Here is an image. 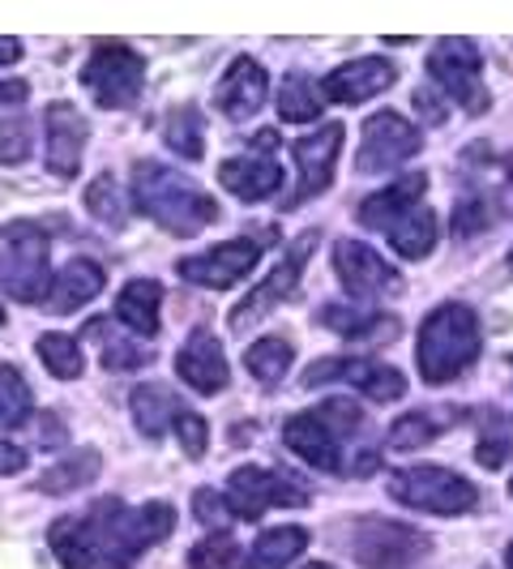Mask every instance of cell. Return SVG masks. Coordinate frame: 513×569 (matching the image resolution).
<instances>
[{
  "label": "cell",
  "instance_id": "35",
  "mask_svg": "<svg viewBox=\"0 0 513 569\" xmlns=\"http://www.w3.org/2000/svg\"><path fill=\"white\" fill-rule=\"evenodd\" d=\"M39 360H43V369H52V377L60 381H73V377H82V347L69 339V335H43L39 339Z\"/></svg>",
  "mask_w": 513,
  "mask_h": 569
},
{
  "label": "cell",
  "instance_id": "9",
  "mask_svg": "<svg viewBox=\"0 0 513 569\" xmlns=\"http://www.w3.org/2000/svg\"><path fill=\"white\" fill-rule=\"evenodd\" d=\"M420 129L399 112H376L364 120V133H360V150H355V171L360 176H381V171L402 168L406 159L420 154Z\"/></svg>",
  "mask_w": 513,
  "mask_h": 569
},
{
  "label": "cell",
  "instance_id": "50",
  "mask_svg": "<svg viewBox=\"0 0 513 569\" xmlns=\"http://www.w3.org/2000/svg\"><path fill=\"white\" fill-rule=\"evenodd\" d=\"M510 270H513V253H510Z\"/></svg>",
  "mask_w": 513,
  "mask_h": 569
},
{
  "label": "cell",
  "instance_id": "19",
  "mask_svg": "<svg viewBox=\"0 0 513 569\" xmlns=\"http://www.w3.org/2000/svg\"><path fill=\"white\" fill-rule=\"evenodd\" d=\"M399 82V69L385 57H360L351 64H339L330 78H325V99L342 103V108H355L372 94H385L390 86Z\"/></svg>",
  "mask_w": 513,
  "mask_h": 569
},
{
  "label": "cell",
  "instance_id": "26",
  "mask_svg": "<svg viewBox=\"0 0 513 569\" xmlns=\"http://www.w3.org/2000/svg\"><path fill=\"white\" fill-rule=\"evenodd\" d=\"M129 411H133V425L142 437L150 441H159L171 425H175V411H180V402L171 399L163 386H138L133 390V399H129Z\"/></svg>",
  "mask_w": 513,
  "mask_h": 569
},
{
  "label": "cell",
  "instance_id": "27",
  "mask_svg": "<svg viewBox=\"0 0 513 569\" xmlns=\"http://www.w3.org/2000/svg\"><path fill=\"white\" fill-rule=\"evenodd\" d=\"M309 548V531L304 527H274L261 531L249 552V569H286L300 552Z\"/></svg>",
  "mask_w": 513,
  "mask_h": 569
},
{
  "label": "cell",
  "instance_id": "31",
  "mask_svg": "<svg viewBox=\"0 0 513 569\" xmlns=\"http://www.w3.org/2000/svg\"><path fill=\"white\" fill-rule=\"evenodd\" d=\"M291 360H295V347L279 335H270V339H256L249 351H244V365L253 372L261 386H279L291 369Z\"/></svg>",
  "mask_w": 513,
  "mask_h": 569
},
{
  "label": "cell",
  "instance_id": "14",
  "mask_svg": "<svg viewBox=\"0 0 513 569\" xmlns=\"http://www.w3.org/2000/svg\"><path fill=\"white\" fill-rule=\"evenodd\" d=\"M334 274L355 300H385V296L402 291L394 266L385 257L372 253L369 244H360V240H339L334 244Z\"/></svg>",
  "mask_w": 513,
  "mask_h": 569
},
{
  "label": "cell",
  "instance_id": "20",
  "mask_svg": "<svg viewBox=\"0 0 513 569\" xmlns=\"http://www.w3.org/2000/svg\"><path fill=\"white\" fill-rule=\"evenodd\" d=\"M265 90H270L265 69L253 57H235L231 69L223 73L219 90H214V103H219V112L228 116V120H249V116L261 112Z\"/></svg>",
  "mask_w": 513,
  "mask_h": 569
},
{
  "label": "cell",
  "instance_id": "48",
  "mask_svg": "<svg viewBox=\"0 0 513 569\" xmlns=\"http://www.w3.org/2000/svg\"><path fill=\"white\" fill-rule=\"evenodd\" d=\"M505 566L513 569V543H510V552H505Z\"/></svg>",
  "mask_w": 513,
  "mask_h": 569
},
{
  "label": "cell",
  "instance_id": "42",
  "mask_svg": "<svg viewBox=\"0 0 513 569\" xmlns=\"http://www.w3.org/2000/svg\"><path fill=\"white\" fill-rule=\"evenodd\" d=\"M487 219H492V210H487L480 198H466V201H457V210H454V231H457V240H466V236H475V231L484 228Z\"/></svg>",
  "mask_w": 513,
  "mask_h": 569
},
{
  "label": "cell",
  "instance_id": "7",
  "mask_svg": "<svg viewBox=\"0 0 513 569\" xmlns=\"http://www.w3.org/2000/svg\"><path fill=\"white\" fill-rule=\"evenodd\" d=\"M428 69H432L436 82L445 86V94H450L454 103H462L471 116L487 112L492 94H487V86H484V69H480V48H475L471 39H462V34L436 39L432 52H428Z\"/></svg>",
  "mask_w": 513,
  "mask_h": 569
},
{
  "label": "cell",
  "instance_id": "24",
  "mask_svg": "<svg viewBox=\"0 0 513 569\" xmlns=\"http://www.w3.org/2000/svg\"><path fill=\"white\" fill-rule=\"evenodd\" d=\"M454 425H462V411L457 407H424V411H406L402 420H394L390 428V446L411 455L428 441H436L441 432H450Z\"/></svg>",
  "mask_w": 513,
  "mask_h": 569
},
{
  "label": "cell",
  "instance_id": "29",
  "mask_svg": "<svg viewBox=\"0 0 513 569\" xmlns=\"http://www.w3.org/2000/svg\"><path fill=\"white\" fill-rule=\"evenodd\" d=\"M99 467H103V458L94 455V450H78L73 458L48 467L34 488H39V492H52V497H64V492H78L82 485H90V480L99 476Z\"/></svg>",
  "mask_w": 513,
  "mask_h": 569
},
{
  "label": "cell",
  "instance_id": "25",
  "mask_svg": "<svg viewBox=\"0 0 513 569\" xmlns=\"http://www.w3.org/2000/svg\"><path fill=\"white\" fill-rule=\"evenodd\" d=\"M159 300H163V287L154 283V279H133V283L115 296V317H120L133 335L150 339V335L159 330Z\"/></svg>",
  "mask_w": 513,
  "mask_h": 569
},
{
  "label": "cell",
  "instance_id": "21",
  "mask_svg": "<svg viewBox=\"0 0 513 569\" xmlns=\"http://www.w3.org/2000/svg\"><path fill=\"white\" fill-rule=\"evenodd\" d=\"M219 180L223 189L235 193L240 201H265L279 193L283 184V168L270 159V154H240V159H223L219 163Z\"/></svg>",
  "mask_w": 513,
  "mask_h": 569
},
{
  "label": "cell",
  "instance_id": "51",
  "mask_svg": "<svg viewBox=\"0 0 513 569\" xmlns=\"http://www.w3.org/2000/svg\"><path fill=\"white\" fill-rule=\"evenodd\" d=\"M0 326H4V313H0Z\"/></svg>",
  "mask_w": 513,
  "mask_h": 569
},
{
  "label": "cell",
  "instance_id": "4",
  "mask_svg": "<svg viewBox=\"0 0 513 569\" xmlns=\"http://www.w3.org/2000/svg\"><path fill=\"white\" fill-rule=\"evenodd\" d=\"M480 321L466 305H441L432 309L428 321L420 326V347H415V365L424 372L428 386H445L454 381L462 369H471L480 360Z\"/></svg>",
  "mask_w": 513,
  "mask_h": 569
},
{
  "label": "cell",
  "instance_id": "11",
  "mask_svg": "<svg viewBox=\"0 0 513 569\" xmlns=\"http://www.w3.org/2000/svg\"><path fill=\"white\" fill-rule=\"evenodd\" d=\"M228 506L235 518H261L270 506H309V492L286 480L283 471H270V467H235L231 471V485H228Z\"/></svg>",
  "mask_w": 513,
  "mask_h": 569
},
{
  "label": "cell",
  "instance_id": "40",
  "mask_svg": "<svg viewBox=\"0 0 513 569\" xmlns=\"http://www.w3.org/2000/svg\"><path fill=\"white\" fill-rule=\"evenodd\" d=\"M193 513H198V522L201 527H210L214 536H228V527H231V506H228V497L223 492H214V488H201L198 497H193Z\"/></svg>",
  "mask_w": 513,
  "mask_h": 569
},
{
  "label": "cell",
  "instance_id": "39",
  "mask_svg": "<svg viewBox=\"0 0 513 569\" xmlns=\"http://www.w3.org/2000/svg\"><path fill=\"white\" fill-rule=\"evenodd\" d=\"M30 159V120L9 116L0 120V163H27Z\"/></svg>",
  "mask_w": 513,
  "mask_h": 569
},
{
  "label": "cell",
  "instance_id": "10",
  "mask_svg": "<svg viewBox=\"0 0 513 569\" xmlns=\"http://www.w3.org/2000/svg\"><path fill=\"white\" fill-rule=\"evenodd\" d=\"M351 552L364 569H402L420 561L428 552V536L402 527V522H385V518H364L351 527Z\"/></svg>",
  "mask_w": 513,
  "mask_h": 569
},
{
  "label": "cell",
  "instance_id": "45",
  "mask_svg": "<svg viewBox=\"0 0 513 569\" xmlns=\"http://www.w3.org/2000/svg\"><path fill=\"white\" fill-rule=\"evenodd\" d=\"M22 60V43L13 34H0V64H18Z\"/></svg>",
  "mask_w": 513,
  "mask_h": 569
},
{
  "label": "cell",
  "instance_id": "5",
  "mask_svg": "<svg viewBox=\"0 0 513 569\" xmlns=\"http://www.w3.org/2000/svg\"><path fill=\"white\" fill-rule=\"evenodd\" d=\"M0 287L22 305L48 300V287H52L48 236L34 223H4L0 228Z\"/></svg>",
  "mask_w": 513,
  "mask_h": 569
},
{
  "label": "cell",
  "instance_id": "37",
  "mask_svg": "<svg viewBox=\"0 0 513 569\" xmlns=\"http://www.w3.org/2000/svg\"><path fill=\"white\" fill-rule=\"evenodd\" d=\"M480 425H484V432H480V450H475V458H480V467L496 471V467L510 462V432L496 425V416H492L487 407H480Z\"/></svg>",
  "mask_w": 513,
  "mask_h": 569
},
{
  "label": "cell",
  "instance_id": "6",
  "mask_svg": "<svg viewBox=\"0 0 513 569\" xmlns=\"http://www.w3.org/2000/svg\"><path fill=\"white\" fill-rule=\"evenodd\" d=\"M390 497L399 506H406V510L445 513V518L475 510V501H480L475 485L462 480L450 467H406V471H394L390 476Z\"/></svg>",
  "mask_w": 513,
  "mask_h": 569
},
{
  "label": "cell",
  "instance_id": "47",
  "mask_svg": "<svg viewBox=\"0 0 513 569\" xmlns=\"http://www.w3.org/2000/svg\"><path fill=\"white\" fill-rule=\"evenodd\" d=\"M501 168H505V171L513 176V154H505V163H501Z\"/></svg>",
  "mask_w": 513,
  "mask_h": 569
},
{
  "label": "cell",
  "instance_id": "43",
  "mask_svg": "<svg viewBox=\"0 0 513 569\" xmlns=\"http://www.w3.org/2000/svg\"><path fill=\"white\" fill-rule=\"evenodd\" d=\"M27 471V450L13 441H0V476H18Z\"/></svg>",
  "mask_w": 513,
  "mask_h": 569
},
{
  "label": "cell",
  "instance_id": "33",
  "mask_svg": "<svg viewBox=\"0 0 513 569\" xmlns=\"http://www.w3.org/2000/svg\"><path fill=\"white\" fill-rule=\"evenodd\" d=\"M86 210H90L99 223H108V228H124V223H129L124 193H120V180H115L112 171H103V176L86 189Z\"/></svg>",
  "mask_w": 513,
  "mask_h": 569
},
{
  "label": "cell",
  "instance_id": "22",
  "mask_svg": "<svg viewBox=\"0 0 513 569\" xmlns=\"http://www.w3.org/2000/svg\"><path fill=\"white\" fill-rule=\"evenodd\" d=\"M283 441L291 446V455H300L316 471H342V446L330 428L316 420V411H300L291 416L283 428Z\"/></svg>",
  "mask_w": 513,
  "mask_h": 569
},
{
  "label": "cell",
  "instance_id": "32",
  "mask_svg": "<svg viewBox=\"0 0 513 569\" xmlns=\"http://www.w3.org/2000/svg\"><path fill=\"white\" fill-rule=\"evenodd\" d=\"M163 138L168 146L180 154V159H189V163H198L201 154H205V124H201V112L198 108H175L168 116V129H163Z\"/></svg>",
  "mask_w": 513,
  "mask_h": 569
},
{
  "label": "cell",
  "instance_id": "38",
  "mask_svg": "<svg viewBox=\"0 0 513 569\" xmlns=\"http://www.w3.org/2000/svg\"><path fill=\"white\" fill-rule=\"evenodd\" d=\"M316 411V420L330 428L334 437H355L360 428H364V416H360V407L355 402H346V399H330V402H321V407H313Z\"/></svg>",
  "mask_w": 513,
  "mask_h": 569
},
{
  "label": "cell",
  "instance_id": "16",
  "mask_svg": "<svg viewBox=\"0 0 513 569\" xmlns=\"http://www.w3.org/2000/svg\"><path fill=\"white\" fill-rule=\"evenodd\" d=\"M256 261H261V244H256V240H228V244H214V249H205V253H198V257H184L175 270H180V279H189V283L223 291V287L240 283Z\"/></svg>",
  "mask_w": 513,
  "mask_h": 569
},
{
  "label": "cell",
  "instance_id": "46",
  "mask_svg": "<svg viewBox=\"0 0 513 569\" xmlns=\"http://www.w3.org/2000/svg\"><path fill=\"white\" fill-rule=\"evenodd\" d=\"M27 94V82H0V103H22Z\"/></svg>",
  "mask_w": 513,
  "mask_h": 569
},
{
  "label": "cell",
  "instance_id": "23",
  "mask_svg": "<svg viewBox=\"0 0 513 569\" xmlns=\"http://www.w3.org/2000/svg\"><path fill=\"white\" fill-rule=\"evenodd\" d=\"M103 291V266L90 261V257H73L64 270H60L52 287H48V313H78L82 305H90L94 296Z\"/></svg>",
  "mask_w": 513,
  "mask_h": 569
},
{
  "label": "cell",
  "instance_id": "28",
  "mask_svg": "<svg viewBox=\"0 0 513 569\" xmlns=\"http://www.w3.org/2000/svg\"><path fill=\"white\" fill-rule=\"evenodd\" d=\"M316 321L330 326L334 335H346V339H360L369 330H376V339L381 335H399V321L394 317H376L372 309H360V305H325L316 313Z\"/></svg>",
  "mask_w": 513,
  "mask_h": 569
},
{
  "label": "cell",
  "instance_id": "12",
  "mask_svg": "<svg viewBox=\"0 0 513 569\" xmlns=\"http://www.w3.org/2000/svg\"><path fill=\"white\" fill-rule=\"evenodd\" d=\"M325 381H351L355 390H364L372 402H394L406 395V377L381 360H346V356H334V360H316L313 369L304 372V386L316 390Z\"/></svg>",
  "mask_w": 513,
  "mask_h": 569
},
{
  "label": "cell",
  "instance_id": "34",
  "mask_svg": "<svg viewBox=\"0 0 513 569\" xmlns=\"http://www.w3.org/2000/svg\"><path fill=\"white\" fill-rule=\"evenodd\" d=\"M30 420V386L13 365H0V432Z\"/></svg>",
  "mask_w": 513,
  "mask_h": 569
},
{
  "label": "cell",
  "instance_id": "1",
  "mask_svg": "<svg viewBox=\"0 0 513 569\" xmlns=\"http://www.w3.org/2000/svg\"><path fill=\"white\" fill-rule=\"evenodd\" d=\"M175 531V510L168 501H150L129 510L124 501H99L94 510L69 513L52 527V552L64 569H129L150 543Z\"/></svg>",
  "mask_w": 513,
  "mask_h": 569
},
{
  "label": "cell",
  "instance_id": "41",
  "mask_svg": "<svg viewBox=\"0 0 513 569\" xmlns=\"http://www.w3.org/2000/svg\"><path fill=\"white\" fill-rule=\"evenodd\" d=\"M175 432H180V446L189 458H205V446H210V428L201 420L198 411H175Z\"/></svg>",
  "mask_w": 513,
  "mask_h": 569
},
{
  "label": "cell",
  "instance_id": "3",
  "mask_svg": "<svg viewBox=\"0 0 513 569\" xmlns=\"http://www.w3.org/2000/svg\"><path fill=\"white\" fill-rule=\"evenodd\" d=\"M424 189H428V176L424 171H411L394 180L390 189L372 193L355 206V219L364 223L369 231H385L390 244L399 249L402 257L420 261L436 249V219L432 210L424 206Z\"/></svg>",
  "mask_w": 513,
  "mask_h": 569
},
{
  "label": "cell",
  "instance_id": "17",
  "mask_svg": "<svg viewBox=\"0 0 513 569\" xmlns=\"http://www.w3.org/2000/svg\"><path fill=\"white\" fill-rule=\"evenodd\" d=\"M48 171H57L60 180H73L82 171V154H86V138H90V124L86 116L73 108V103H52L48 116Z\"/></svg>",
  "mask_w": 513,
  "mask_h": 569
},
{
  "label": "cell",
  "instance_id": "8",
  "mask_svg": "<svg viewBox=\"0 0 513 569\" xmlns=\"http://www.w3.org/2000/svg\"><path fill=\"white\" fill-rule=\"evenodd\" d=\"M82 86L94 94V103L108 108V112L129 108V103H138V94L145 86V60L133 48H124V43H99L86 60Z\"/></svg>",
  "mask_w": 513,
  "mask_h": 569
},
{
  "label": "cell",
  "instance_id": "30",
  "mask_svg": "<svg viewBox=\"0 0 513 569\" xmlns=\"http://www.w3.org/2000/svg\"><path fill=\"white\" fill-rule=\"evenodd\" d=\"M279 116L286 124H309L321 116V86L304 73H286L279 86Z\"/></svg>",
  "mask_w": 513,
  "mask_h": 569
},
{
  "label": "cell",
  "instance_id": "44",
  "mask_svg": "<svg viewBox=\"0 0 513 569\" xmlns=\"http://www.w3.org/2000/svg\"><path fill=\"white\" fill-rule=\"evenodd\" d=\"M415 108H420V116H428L432 124L445 120V108H436V94H428V90H415Z\"/></svg>",
  "mask_w": 513,
  "mask_h": 569
},
{
  "label": "cell",
  "instance_id": "15",
  "mask_svg": "<svg viewBox=\"0 0 513 569\" xmlns=\"http://www.w3.org/2000/svg\"><path fill=\"white\" fill-rule=\"evenodd\" d=\"M339 150H342L339 120H330L325 129H316V133H309V138H295V142H291L295 168H300V184H295V193H291V206H300V201H309L330 189L334 163H339Z\"/></svg>",
  "mask_w": 513,
  "mask_h": 569
},
{
  "label": "cell",
  "instance_id": "49",
  "mask_svg": "<svg viewBox=\"0 0 513 569\" xmlns=\"http://www.w3.org/2000/svg\"><path fill=\"white\" fill-rule=\"evenodd\" d=\"M304 569H334V566H304Z\"/></svg>",
  "mask_w": 513,
  "mask_h": 569
},
{
  "label": "cell",
  "instance_id": "36",
  "mask_svg": "<svg viewBox=\"0 0 513 569\" xmlns=\"http://www.w3.org/2000/svg\"><path fill=\"white\" fill-rule=\"evenodd\" d=\"M189 569H244V552L231 536H210L189 552Z\"/></svg>",
  "mask_w": 513,
  "mask_h": 569
},
{
  "label": "cell",
  "instance_id": "18",
  "mask_svg": "<svg viewBox=\"0 0 513 569\" xmlns=\"http://www.w3.org/2000/svg\"><path fill=\"white\" fill-rule=\"evenodd\" d=\"M175 372H180V381L189 386V390H198V395H219V390H228V356H223V342L214 339L210 330H193L184 347H180V356H175Z\"/></svg>",
  "mask_w": 513,
  "mask_h": 569
},
{
  "label": "cell",
  "instance_id": "13",
  "mask_svg": "<svg viewBox=\"0 0 513 569\" xmlns=\"http://www.w3.org/2000/svg\"><path fill=\"white\" fill-rule=\"evenodd\" d=\"M313 244H316V231H309V236L295 240V249L265 274V283L256 287L253 296L231 313V330L244 335L253 321H261L265 313H274V305H283L286 296H295V287H300V274H304V261H309V253H313Z\"/></svg>",
  "mask_w": 513,
  "mask_h": 569
},
{
  "label": "cell",
  "instance_id": "2",
  "mask_svg": "<svg viewBox=\"0 0 513 569\" xmlns=\"http://www.w3.org/2000/svg\"><path fill=\"white\" fill-rule=\"evenodd\" d=\"M133 206L171 236H198L219 219V201L198 189L184 171L142 159L133 168Z\"/></svg>",
  "mask_w": 513,
  "mask_h": 569
},
{
  "label": "cell",
  "instance_id": "52",
  "mask_svg": "<svg viewBox=\"0 0 513 569\" xmlns=\"http://www.w3.org/2000/svg\"><path fill=\"white\" fill-rule=\"evenodd\" d=\"M510 492H513V480H510Z\"/></svg>",
  "mask_w": 513,
  "mask_h": 569
}]
</instances>
